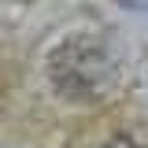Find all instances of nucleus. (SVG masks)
Masks as SVG:
<instances>
[{
  "label": "nucleus",
  "mask_w": 148,
  "mask_h": 148,
  "mask_svg": "<svg viewBox=\"0 0 148 148\" xmlns=\"http://www.w3.org/2000/svg\"><path fill=\"white\" fill-rule=\"evenodd\" d=\"M115 78L111 59L96 45H67L63 52L52 56V82L59 92L74 100H96L104 96Z\"/></svg>",
  "instance_id": "f257e3e1"
},
{
  "label": "nucleus",
  "mask_w": 148,
  "mask_h": 148,
  "mask_svg": "<svg viewBox=\"0 0 148 148\" xmlns=\"http://www.w3.org/2000/svg\"><path fill=\"white\" fill-rule=\"evenodd\" d=\"M119 4H126V8H133V11H148V0H119Z\"/></svg>",
  "instance_id": "f03ea898"
},
{
  "label": "nucleus",
  "mask_w": 148,
  "mask_h": 148,
  "mask_svg": "<svg viewBox=\"0 0 148 148\" xmlns=\"http://www.w3.org/2000/svg\"><path fill=\"white\" fill-rule=\"evenodd\" d=\"M108 148H133V141H130V137H115Z\"/></svg>",
  "instance_id": "7ed1b4c3"
}]
</instances>
